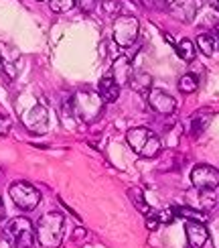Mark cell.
<instances>
[{"label":"cell","mask_w":219,"mask_h":248,"mask_svg":"<svg viewBox=\"0 0 219 248\" xmlns=\"http://www.w3.org/2000/svg\"><path fill=\"white\" fill-rule=\"evenodd\" d=\"M197 88H199V81H197V78L193 74H185L179 79V90L183 92V94H193Z\"/></svg>","instance_id":"18"},{"label":"cell","mask_w":219,"mask_h":248,"mask_svg":"<svg viewBox=\"0 0 219 248\" xmlns=\"http://www.w3.org/2000/svg\"><path fill=\"white\" fill-rule=\"evenodd\" d=\"M112 76L118 81L120 88L132 81V63H130V59L126 55L116 57V61H114V65H112Z\"/></svg>","instance_id":"12"},{"label":"cell","mask_w":219,"mask_h":248,"mask_svg":"<svg viewBox=\"0 0 219 248\" xmlns=\"http://www.w3.org/2000/svg\"><path fill=\"white\" fill-rule=\"evenodd\" d=\"M175 214L183 216L187 220H197V222H205V214L197 212V210H191V208H175Z\"/></svg>","instance_id":"21"},{"label":"cell","mask_w":219,"mask_h":248,"mask_svg":"<svg viewBox=\"0 0 219 248\" xmlns=\"http://www.w3.org/2000/svg\"><path fill=\"white\" fill-rule=\"evenodd\" d=\"M126 140L130 144V149L140 155V157L146 159H152L161 153L162 149V142L150 128H144V126H136V128H130L126 134Z\"/></svg>","instance_id":"2"},{"label":"cell","mask_w":219,"mask_h":248,"mask_svg":"<svg viewBox=\"0 0 219 248\" xmlns=\"http://www.w3.org/2000/svg\"><path fill=\"white\" fill-rule=\"evenodd\" d=\"M10 132V120L6 116H0V139H4Z\"/></svg>","instance_id":"24"},{"label":"cell","mask_w":219,"mask_h":248,"mask_svg":"<svg viewBox=\"0 0 219 248\" xmlns=\"http://www.w3.org/2000/svg\"><path fill=\"white\" fill-rule=\"evenodd\" d=\"M23 124L25 128L33 134H45L49 130V114L47 108L43 106H33L23 114Z\"/></svg>","instance_id":"8"},{"label":"cell","mask_w":219,"mask_h":248,"mask_svg":"<svg viewBox=\"0 0 219 248\" xmlns=\"http://www.w3.org/2000/svg\"><path fill=\"white\" fill-rule=\"evenodd\" d=\"M191 183L199 191H213L219 185V171L211 165H197L191 171Z\"/></svg>","instance_id":"7"},{"label":"cell","mask_w":219,"mask_h":248,"mask_svg":"<svg viewBox=\"0 0 219 248\" xmlns=\"http://www.w3.org/2000/svg\"><path fill=\"white\" fill-rule=\"evenodd\" d=\"M75 4L83 10V13H91L98 6V0H75Z\"/></svg>","instance_id":"22"},{"label":"cell","mask_w":219,"mask_h":248,"mask_svg":"<svg viewBox=\"0 0 219 248\" xmlns=\"http://www.w3.org/2000/svg\"><path fill=\"white\" fill-rule=\"evenodd\" d=\"M128 195H130V200H132L134 203H136V208H138V210H140L142 214H146V216L150 214V208H148V203L144 202V198H142V191H140L138 187H132V189L128 191Z\"/></svg>","instance_id":"19"},{"label":"cell","mask_w":219,"mask_h":248,"mask_svg":"<svg viewBox=\"0 0 219 248\" xmlns=\"http://www.w3.org/2000/svg\"><path fill=\"white\" fill-rule=\"evenodd\" d=\"M49 6L53 13H67L75 6V0H49Z\"/></svg>","instance_id":"20"},{"label":"cell","mask_w":219,"mask_h":248,"mask_svg":"<svg viewBox=\"0 0 219 248\" xmlns=\"http://www.w3.org/2000/svg\"><path fill=\"white\" fill-rule=\"evenodd\" d=\"M175 49H176V53H179V57L183 61H187V63H191V61L195 59V43L191 39H181Z\"/></svg>","instance_id":"16"},{"label":"cell","mask_w":219,"mask_h":248,"mask_svg":"<svg viewBox=\"0 0 219 248\" xmlns=\"http://www.w3.org/2000/svg\"><path fill=\"white\" fill-rule=\"evenodd\" d=\"M150 6H154V8H164L166 6V0H146Z\"/></svg>","instance_id":"26"},{"label":"cell","mask_w":219,"mask_h":248,"mask_svg":"<svg viewBox=\"0 0 219 248\" xmlns=\"http://www.w3.org/2000/svg\"><path fill=\"white\" fill-rule=\"evenodd\" d=\"M156 216H159V220H161V222L171 224V222H173V218H175V210H164V212L156 214Z\"/></svg>","instance_id":"25"},{"label":"cell","mask_w":219,"mask_h":248,"mask_svg":"<svg viewBox=\"0 0 219 248\" xmlns=\"http://www.w3.org/2000/svg\"><path fill=\"white\" fill-rule=\"evenodd\" d=\"M37 242L43 248H59L65 234V218L59 212H49L37 222Z\"/></svg>","instance_id":"1"},{"label":"cell","mask_w":219,"mask_h":248,"mask_svg":"<svg viewBox=\"0 0 219 248\" xmlns=\"http://www.w3.org/2000/svg\"><path fill=\"white\" fill-rule=\"evenodd\" d=\"M83 236H86V230H83V228H77L75 232H73V238H75V240H81Z\"/></svg>","instance_id":"27"},{"label":"cell","mask_w":219,"mask_h":248,"mask_svg":"<svg viewBox=\"0 0 219 248\" xmlns=\"http://www.w3.org/2000/svg\"><path fill=\"white\" fill-rule=\"evenodd\" d=\"M103 2H112V0H103Z\"/></svg>","instance_id":"28"},{"label":"cell","mask_w":219,"mask_h":248,"mask_svg":"<svg viewBox=\"0 0 219 248\" xmlns=\"http://www.w3.org/2000/svg\"><path fill=\"white\" fill-rule=\"evenodd\" d=\"M98 94L102 96L103 102H116L118 96H120V86H118V81L114 79L112 74L108 76H103L100 79V84H98Z\"/></svg>","instance_id":"13"},{"label":"cell","mask_w":219,"mask_h":248,"mask_svg":"<svg viewBox=\"0 0 219 248\" xmlns=\"http://www.w3.org/2000/svg\"><path fill=\"white\" fill-rule=\"evenodd\" d=\"M4 234L13 248H35L37 242V228L29 218H13L4 228Z\"/></svg>","instance_id":"4"},{"label":"cell","mask_w":219,"mask_h":248,"mask_svg":"<svg viewBox=\"0 0 219 248\" xmlns=\"http://www.w3.org/2000/svg\"><path fill=\"white\" fill-rule=\"evenodd\" d=\"M197 47H199V51H201L203 55L211 57L215 51H217V39H215V35H211V33H201L199 37H197Z\"/></svg>","instance_id":"14"},{"label":"cell","mask_w":219,"mask_h":248,"mask_svg":"<svg viewBox=\"0 0 219 248\" xmlns=\"http://www.w3.org/2000/svg\"><path fill=\"white\" fill-rule=\"evenodd\" d=\"M138 18L130 15H122L114 20V43L118 47H130L138 39Z\"/></svg>","instance_id":"6"},{"label":"cell","mask_w":219,"mask_h":248,"mask_svg":"<svg viewBox=\"0 0 219 248\" xmlns=\"http://www.w3.org/2000/svg\"><path fill=\"white\" fill-rule=\"evenodd\" d=\"M102 108H103V100L98 92L83 90L71 98V112L81 122H93L102 114Z\"/></svg>","instance_id":"3"},{"label":"cell","mask_w":219,"mask_h":248,"mask_svg":"<svg viewBox=\"0 0 219 248\" xmlns=\"http://www.w3.org/2000/svg\"><path fill=\"white\" fill-rule=\"evenodd\" d=\"M209 120H211L209 112H197V114L191 118V137H199V134L207 128Z\"/></svg>","instance_id":"15"},{"label":"cell","mask_w":219,"mask_h":248,"mask_svg":"<svg viewBox=\"0 0 219 248\" xmlns=\"http://www.w3.org/2000/svg\"><path fill=\"white\" fill-rule=\"evenodd\" d=\"M150 84H152V78L148 74H138V76H132L130 86L138 92V94H148L150 92Z\"/></svg>","instance_id":"17"},{"label":"cell","mask_w":219,"mask_h":248,"mask_svg":"<svg viewBox=\"0 0 219 248\" xmlns=\"http://www.w3.org/2000/svg\"><path fill=\"white\" fill-rule=\"evenodd\" d=\"M197 8H199V2L197 0H173L169 4V13L176 18L183 20V23H191L197 15Z\"/></svg>","instance_id":"10"},{"label":"cell","mask_w":219,"mask_h":248,"mask_svg":"<svg viewBox=\"0 0 219 248\" xmlns=\"http://www.w3.org/2000/svg\"><path fill=\"white\" fill-rule=\"evenodd\" d=\"M8 193H10V198H13L15 205H16L18 210H23V212L35 210L37 205H39V202H41V191L35 187V185H30L27 181H15V183H10Z\"/></svg>","instance_id":"5"},{"label":"cell","mask_w":219,"mask_h":248,"mask_svg":"<svg viewBox=\"0 0 219 248\" xmlns=\"http://www.w3.org/2000/svg\"><path fill=\"white\" fill-rule=\"evenodd\" d=\"M148 106L154 110V112H159V114H173L175 108H176V100L173 96H169L166 92L162 90H156L152 88L148 92Z\"/></svg>","instance_id":"9"},{"label":"cell","mask_w":219,"mask_h":248,"mask_svg":"<svg viewBox=\"0 0 219 248\" xmlns=\"http://www.w3.org/2000/svg\"><path fill=\"white\" fill-rule=\"evenodd\" d=\"M159 216H156V214H148V216H146V228H148V230H156V228H159Z\"/></svg>","instance_id":"23"},{"label":"cell","mask_w":219,"mask_h":248,"mask_svg":"<svg viewBox=\"0 0 219 248\" xmlns=\"http://www.w3.org/2000/svg\"><path fill=\"white\" fill-rule=\"evenodd\" d=\"M185 232H187V240H189L191 248H203L207 238H209V232H207L203 222L197 220H187L185 222Z\"/></svg>","instance_id":"11"}]
</instances>
